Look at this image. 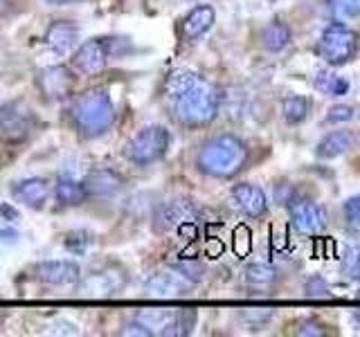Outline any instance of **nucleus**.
I'll return each mask as SVG.
<instances>
[{
	"instance_id": "obj_1",
	"label": "nucleus",
	"mask_w": 360,
	"mask_h": 337,
	"mask_svg": "<svg viewBox=\"0 0 360 337\" xmlns=\"http://www.w3.org/2000/svg\"><path fill=\"white\" fill-rule=\"evenodd\" d=\"M165 97L185 128L210 126L221 108L219 88L187 67L169 72L165 79Z\"/></svg>"
},
{
	"instance_id": "obj_2",
	"label": "nucleus",
	"mask_w": 360,
	"mask_h": 337,
	"mask_svg": "<svg viewBox=\"0 0 360 337\" xmlns=\"http://www.w3.org/2000/svg\"><path fill=\"white\" fill-rule=\"evenodd\" d=\"M248 162V146L232 133L214 135L196 153V168L207 178L230 180L243 171Z\"/></svg>"
},
{
	"instance_id": "obj_3",
	"label": "nucleus",
	"mask_w": 360,
	"mask_h": 337,
	"mask_svg": "<svg viewBox=\"0 0 360 337\" xmlns=\"http://www.w3.org/2000/svg\"><path fill=\"white\" fill-rule=\"evenodd\" d=\"M70 121L86 140L106 135L115 124V104L104 88H90L70 104Z\"/></svg>"
},
{
	"instance_id": "obj_4",
	"label": "nucleus",
	"mask_w": 360,
	"mask_h": 337,
	"mask_svg": "<svg viewBox=\"0 0 360 337\" xmlns=\"http://www.w3.org/2000/svg\"><path fill=\"white\" fill-rule=\"evenodd\" d=\"M169 144H172V133L165 126L153 124V126H146L133 135L127 149H124V155L135 166H151L167 155Z\"/></svg>"
},
{
	"instance_id": "obj_5",
	"label": "nucleus",
	"mask_w": 360,
	"mask_h": 337,
	"mask_svg": "<svg viewBox=\"0 0 360 337\" xmlns=\"http://www.w3.org/2000/svg\"><path fill=\"white\" fill-rule=\"evenodd\" d=\"M358 45H360V37L352 27H347L345 22H331L320 37L318 54L322 56L324 63L340 67L354 59Z\"/></svg>"
},
{
	"instance_id": "obj_6",
	"label": "nucleus",
	"mask_w": 360,
	"mask_h": 337,
	"mask_svg": "<svg viewBox=\"0 0 360 337\" xmlns=\"http://www.w3.org/2000/svg\"><path fill=\"white\" fill-rule=\"evenodd\" d=\"M37 115L22 101H7L0 106V142L20 144L37 128Z\"/></svg>"
},
{
	"instance_id": "obj_7",
	"label": "nucleus",
	"mask_w": 360,
	"mask_h": 337,
	"mask_svg": "<svg viewBox=\"0 0 360 337\" xmlns=\"http://www.w3.org/2000/svg\"><path fill=\"white\" fill-rule=\"evenodd\" d=\"M129 286V275L120 263H106L79 279V292L86 297H110Z\"/></svg>"
},
{
	"instance_id": "obj_8",
	"label": "nucleus",
	"mask_w": 360,
	"mask_h": 337,
	"mask_svg": "<svg viewBox=\"0 0 360 337\" xmlns=\"http://www.w3.org/2000/svg\"><path fill=\"white\" fill-rule=\"evenodd\" d=\"M288 213H290L292 230H295L297 234H302V236L320 234L326 227V211L313 198L295 196L290 205H288Z\"/></svg>"
},
{
	"instance_id": "obj_9",
	"label": "nucleus",
	"mask_w": 360,
	"mask_h": 337,
	"mask_svg": "<svg viewBox=\"0 0 360 337\" xmlns=\"http://www.w3.org/2000/svg\"><path fill=\"white\" fill-rule=\"evenodd\" d=\"M194 288V281L187 279L183 272H178L174 265L165 270H158L149 279H146L144 290L151 297H180Z\"/></svg>"
},
{
	"instance_id": "obj_10",
	"label": "nucleus",
	"mask_w": 360,
	"mask_h": 337,
	"mask_svg": "<svg viewBox=\"0 0 360 337\" xmlns=\"http://www.w3.org/2000/svg\"><path fill=\"white\" fill-rule=\"evenodd\" d=\"M108 59H110V41L108 39H90L75 50L72 67L82 74H97L106 67Z\"/></svg>"
},
{
	"instance_id": "obj_11",
	"label": "nucleus",
	"mask_w": 360,
	"mask_h": 337,
	"mask_svg": "<svg viewBox=\"0 0 360 337\" xmlns=\"http://www.w3.org/2000/svg\"><path fill=\"white\" fill-rule=\"evenodd\" d=\"M72 86H75V74L65 65H50L37 72V88L48 101L65 99L72 93Z\"/></svg>"
},
{
	"instance_id": "obj_12",
	"label": "nucleus",
	"mask_w": 360,
	"mask_h": 337,
	"mask_svg": "<svg viewBox=\"0 0 360 337\" xmlns=\"http://www.w3.org/2000/svg\"><path fill=\"white\" fill-rule=\"evenodd\" d=\"M191 220H196V205L191 200L178 198L158 207L153 227L158 232H172V230H183Z\"/></svg>"
},
{
	"instance_id": "obj_13",
	"label": "nucleus",
	"mask_w": 360,
	"mask_h": 337,
	"mask_svg": "<svg viewBox=\"0 0 360 337\" xmlns=\"http://www.w3.org/2000/svg\"><path fill=\"white\" fill-rule=\"evenodd\" d=\"M34 277L45 286L72 288L82 279V267L72 261H41L34 265Z\"/></svg>"
},
{
	"instance_id": "obj_14",
	"label": "nucleus",
	"mask_w": 360,
	"mask_h": 337,
	"mask_svg": "<svg viewBox=\"0 0 360 337\" xmlns=\"http://www.w3.org/2000/svg\"><path fill=\"white\" fill-rule=\"evenodd\" d=\"M151 335H180V308H142L135 315Z\"/></svg>"
},
{
	"instance_id": "obj_15",
	"label": "nucleus",
	"mask_w": 360,
	"mask_h": 337,
	"mask_svg": "<svg viewBox=\"0 0 360 337\" xmlns=\"http://www.w3.org/2000/svg\"><path fill=\"white\" fill-rule=\"evenodd\" d=\"M230 198L234 202V207L241 213H245L248 218H262L268 211V198L264 194V189L257 185L250 183L234 185L230 191Z\"/></svg>"
},
{
	"instance_id": "obj_16",
	"label": "nucleus",
	"mask_w": 360,
	"mask_h": 337,
	"mask_svg": "<svg viewBox=\"0 0 360 337\" xmlns=\"http://www.w3.org/2000/svg\"><path fill=\"white\" fill-rule=\"evenodd\" d=\"M82 183H84L88 198H110L124 187V176L115 171V168L99 166V168H93Z\"/></svg>"
},
{
	"instance_id": "obj_17",
	"label": "nucleus",
	"mask_w": 360,
	"mask_h": 337,
	"mask_svg": "<svg viewBox=\"0 0 360 337\" xmlns=\"http://www.w3.org/2000/svg\"><path fill=\"white\" fill-rule=\"evenodd\" d=\"M9 191H11V196H14L16 200H20L25 207L43 209V205L48 202L50 183L41 176H32V178L16 180V183L9 187Z\"/></svg>"
},
{
	"instance_id": "obj_18",
	"label": "nucleus",
	"mask_w": 360,
	"mask_h": 337,
	"mask_svg": "<svg viewBox=\"0 0 360 337\" xmlns=\"http://www.w3.org/2000/svg\"><path fill=\"white\" fill-rule=\"evenodd\" d=\"M214 20H217V11L212 5H196L187 11V16L180 22V34L185 41H196L212 29Z\"/></svg>"
},
{
	"instance_id": "obj_19",
	"label": "nucleus",
	"mask_w": 360,
	"mask_h": 337,
	"mask_svg": "<svg viewBox=\"0 0 360 337\" xmlns=\"http://www.w3.org/2000/svg\"><path fill=\"white\" fill-rule=\"evenodd\" d=\"M79 41V27L72 20H54L45 29V45L56 54H68L77 48Z\"/></svg>"
},
{
	"instance_id": "obj_20",
	"label": "nucleus",
	"mask_w": 360,
	"mask_h": 337,
	"mask_svg": "<svg viewBox=\"0 0 360 337\" xmlns=\"http://www.w3.org/2000/svg\"><path fill=\"white\" fill-rule=\"evenodd\" d=\"M356 146V135L352 131H333L329 135H324V138L318 142V157L322 160H333V157H340L345 153H349Z\"/></svg>"
},
{
	"instance_id": "obj_21",
	"label": "nucleus",
	"mask_w": 360,
	"mask_h": 337,
	"mask_svg": "<svg viewBox=\"0 0 360 337\" xmlns=\"http://www.w3.org/2000/svg\"><path fill=\"white\" fill-rule=\"evenodd\" d=\"M54 198L61 207H77L88 198L82 180L72 176H59L54 185Z\"/></svg>"
},
{
	"instance_id": "obj_22",
	"label": "nucleus",
	"mask_w": 360,
	"mask_h": 337,
	"mask_svg": "<svg viewBox=\"0 0 360 337\" xmlns=\"http://www.w3.org/2000/svg\"><path fill=\"white\" fill-rule=\"evenodd\" d=\"M259 41H262L264 50L281 52V50H286L288 43H290V27L286 25L284 20H273L262 29V37H259Z\"/></svg>"
},
{
	"instance_id": "obj_23",
	"label": "nucleus",
	"mask_w": 360,
	"mask_h": 337,
	"mask_svg": "<svg viewBox=\"0 0 360 337\" xmlns=\"http://www.w3.org/2000/svg\"><path fill=\"white\" fill-rule=\"evenodd\" d=\"M311 99L307 97H300V95H292V97H286L281 101V115H284L286 124L290 126H295V124H302L311 117Z\"/></svg>"
},
{
	"instance_id": "obj_24",
	"label": "nucleus",
	"mask_w": 360,
	"mask_h": 337,
	"mask_svg": "<svg viewBox=\"0 0 360 337\" xmlns=\"http://www.w3.org/2000/svg\"><path fill=\"white\" fill-rule=\"evenodd\" d=\"M313 86L318 93L326 95V97H342L349 93V81L345 77L329 72V70H320L313 79Z\"/></svg>"
},
{
	"instance_id": "obj_25",
	"label": "nucleus",
	"mask_w": 360,
	"mask_h": 337,
	"mask_svg": "<svg viewBox=\"0 0 360 337\" xmlns=\"http://www.w3.org/2000/svg\"><path fill=\"white\" fill-rule=\"evenodd\" d=\"M243 279H245V284H250V286L266 288V286L277 284L279 272L268 263H250V265H245V270H243Z\"/></svg>"
},
{
	"instance_id": "obj_26",
	"label": "nucleus",
	"mask_w": 360,
	"mask_h": 337,
	"mask_svg": "<svg viewBox=\"0 0 360 337\" xmlns=\"http://www.w3.org/2000/svg\"><path fill=\"white\" fill-rule=\"evenodd\" d=\"M326 9L333 18L360 16V0H326Z\"/></svg>"
},
{
	"instance_id": "obj_27",
	"label": "nucleus",
	"mask_w": 360,
	"mask_h": 337,
	"mask_svg": "<svg viewBox=\"0 0 360 337\" xmlns=\"http://www.w3.org/2000/svg\"><path fill=\"white\" fill-rule=\"evenodd\" d=\"M356 117V108L349 104H335L326 112V121L329 124H347Z\"/></svg>"
},
{
	"instance_id": "obj_28",
	"label": "nucleus",
	"mask_w": 360,
	"mask_h": 337,
	"mask_svg": "<svg viewBox=\"0 0 360 337\" xmlns=\"http://www.w3.org/2000/svg\"><path fill=\"white\" fill-rule=\"evenodd\" d=\"M345 272L352 277V279H360V245L352 247V250H347V256H345Z\"/></svg>"
},
{
	"instance_id": "obj_29",
	"label": "nucleus",
	"mask_w": 360,
	"mask_h": 337,
	"mask_svg": "<svg viewBox=\"0 0 360 337\" xmlns=\"http://www.w3.org/2000/svg\"><path fill=\"white\" fill-rule=\"evenodd\" d=\"M45 333L48 335H79L82 331H79V326L72 324V322H68V319H56L52 324H48V329H45Z\"/></svg>"
},
{
	"instance_id": "obj_30",
	"label": "nucleus",
	"mask_w": 360,
	"mask_h": 337,
	"mask_svg": "<svg viewBox=\"0 0 360 337\" xmlns=\"http://www.w3.org/2000/svg\"><path fill=\"white\" fill-rule=\"evenodd\" d=\"M243 319L252 326H262L268 319H273V310L270 308H245L243 310Z\"/></svg>"
},
{
	"instance_id": "obj_31",
	"label": "nucleus",
	"mask_w": 360,
	"mask_h": 337,
	"mask_svg": "<svg viewBox=\"0 0 360 337\" xmlns=\"http://www.w3.org/2000/svg\"><path fill=\"white\" fill-rule=\"evenodd\" d=\"M342 213L349 225H354V227H360V196H354L345 202L342 207Z\"/></svg>"
},
{
	"instance_id": "obj_32",
	"label": "nucleus",
	"mask_w": 360,
	"mask_h": 337,
	"mask_svg": "<svg viewBox=\"0 0 360 337\" xmlns=\"http://www.w3.org/2000/svg\"><path fill=\"white\" fill-rule=\"evenodd\" d=\"M297 335H307V337H322L324 335V324L318 319H302L297 324Z\"/></svg>"
},
{
	"instance_id": "obj_33",
	"label": "nucleus",
	"mask_w": 360,
	"mask_h": 337,
	"mask_svg": "<svg viewBox=\"0 0 360 337\" xmlns=\"http://www.w3.org/2000/svg\"><path fill=\"white\" fill-rule=\"evenodd\" d=\"M309 297H329V286L324 284V279L320 277H311L307 281V286H304Z\"/></svg>"
},
{
	"instance_id": "obj_34",
	"label": "nucleus",
	"mask_w": 360,
	"mask_h": 337,
	"mask_svg": "<svg viewBox=\"0 0 360 337\" xmlns=\"http://www.w3.org/2000/svg\"><path fill=\"white\" fill-rule=\"evenodd\" d=\"M292 198H295V189H292L290 185H279L275 189V200L279 202V205H290Z\"/></svg>"
},
{
	"instance_id": "obj_35",
	"label": "nucleus",
	"mask_w": 360,
	"mask_h": 337,
	"mask_svg": "<svg viewBox=\"0 0 360 337\" xmlns=\"http://www.w3.org/2000/svg\"><path fill=\"white\" fill-rule=\"evenodd\" d=\"M122 335H138V337H151V333H149V329H144V326L138 322V319H133V322H129L124 329L120 331Z\"/></svg>"
},
{
	"instance_id": "obj_36",
	"label": "nucleus",
	"mask_w": 360,
	"mask_h": 337,
	"mask_svg": "<svg viewBox=\"0 0 360 337\" xmlns=\"http://www.w3.org/2000/svg\"><path fill=\"white\" fill-rule=\"evenodd\" d=\"M0 239H3L5 243H16L18 234L16 232H9V230H0Z\"/></svg>"
},
{
	"instance_id": "obj_37",
	"label": "nucleus",
	"mask_w": 360,
	"mask_h": 337,
	"mask_svg": "<svg viewBox=\"0 0 360 337\" xmlns=\"http://www.w3.org/2000/svg\"><path fill=\"white\" fill-rule=\"evenodd\" d=\"M48 5H56V7H61V5H72V3H82V0H45Z\"/></svg>"
},
{
	"instance_id": "obj_38",
	"label": "nucleus",
	"mask_w": 360,
	"mask_h": 337,
	"mask_svg": "<svg viewBox=\"0 0 360 337\" xmlns=\"http://www.w3.org/2000/svg\"><path fill=\"white\" fill-rule=\"evenodd\" d=\"M354 319L360 324V308H356V310H354Z\"/></svg>"
}]
</instances>
